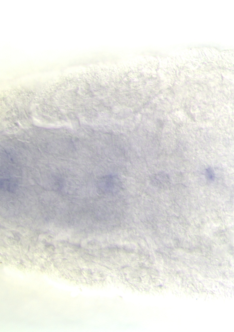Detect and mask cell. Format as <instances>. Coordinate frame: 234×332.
Listing matches in <instances>:
<instances>
[{
	"label": "cell",
	"mask_w": 234,
	"mask_h": 332,
	"mask_svg": "<svg viewBox=\"0 0 234 332\" xmlns=\"http://www.w3.org/2000/svg\"><path fill=\"white\" fill-rule=\"evenodd\" d=\"M120 184L118 178L115 176H107L102 179L101 181L102 189L107 192H115L120 186Z\"/></svg>",
	"instance_id": "obj_1"
},
{
	"label": "cell",
	"mask_w": 234,
	"mask_h": 332,
	"mask_svg": "<svg viewBox=\"0 0 234 332\" xmlns=\"http://www.w3.org/2000/svg\"><path fill=\"white\" fill-rule=\"evenodd\" d=\"M206 176L209 179L212 180L214 178V177H215V174H214V171L211 168L207 169L206 171Z\"/></svg>",
	"instance_id": "obj_2"
}]
</instances>
